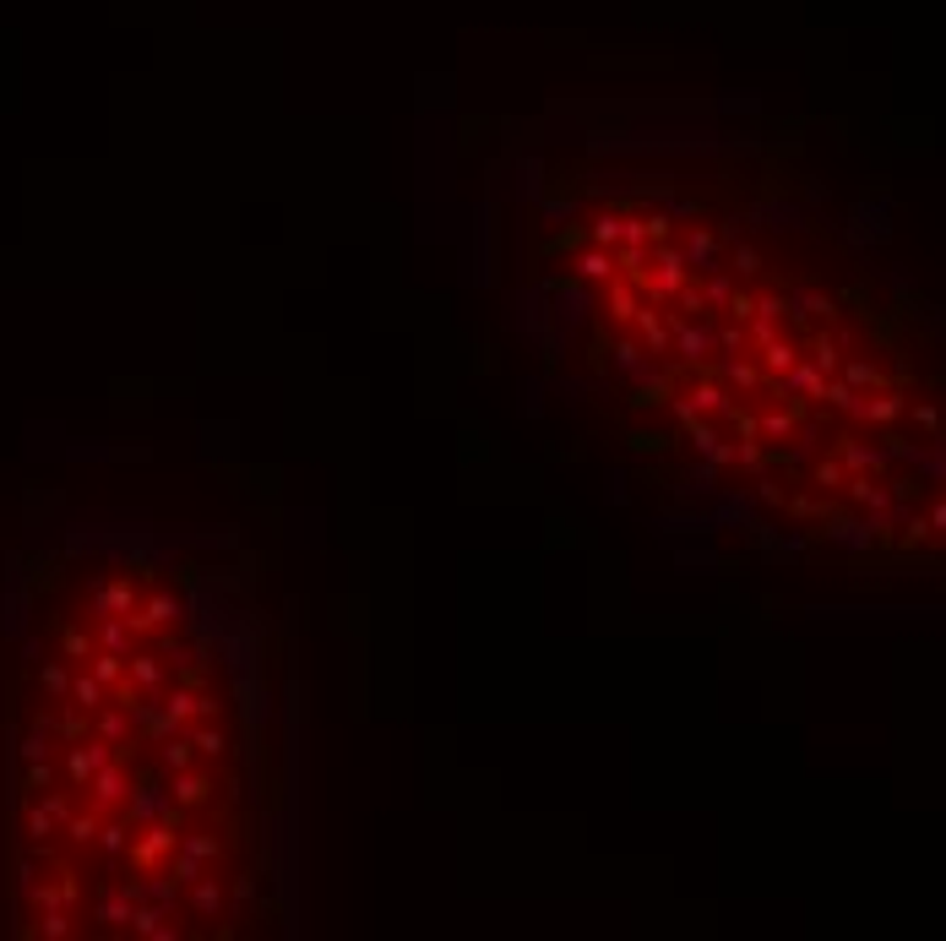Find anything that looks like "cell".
<instances>
[{
	"label": "cell",
	"mask_w": 946,
	"mask_h": 941,
	"mask_svg": "<svg viewBox=\"0 0 946 941\" xmlns=\"http://www.w3.org/2000/svg\"><path fill=\"white\" fill-rule=\"evenodd\" d=\"M794 305H800V316H816V321H832V316H838L827 294H800V299H794Z\"/></svg>",
	"instance_id": "obj_18"
},
{
	"label": "cell",
	"mask_w": 946,
	"mask_h": 941,
	"mask_svg": "<svg viewBox=\"0 0 946 941\" xmlns=\"http://www.w3.org/2000/svg\"><path fill=\"white\" fill-rule=\"evenodd\" d=\"M903 408H909V403H903L897 392H881V398H859V414H865V419H876V424H892Z\"/></svg>",
	"instance_id": "obj_6"
},
{
	"label": "cell",
	"mask_w": 946,
	"mask_h": 941,
	"mask_svg": "<svg viewBox=\"0 0 946 941\" xmlns=\"http://www.w3.org/2000/svg\"><path fill=\"white\" fill-rule=\"evenodd\" d=\"M822 387H827V376L816 370V365H800V360H794V365L784 370V392H800V398H822Z\"/></svg>",
	"instance_id": "obj_5"
},
{
	"label": "cell",
	"mask_w": 946,
	"mask_h": 941,
	"mask_svg": "<svg viewBox=\"0 0 946 941\" xmlns=\"http://www.w3.org/2000/svg\"><path fill=\"white\" fill-rule=\"evenodd\" d=\"M887 463V452H876V447H854V441H843V468H854V474H876V468Z\"/></svg>",
	"instance_id": "obj_8"
},
{
	"label": "cell",
	"mask_w": 946,
	"mask_h": 941,
	"mask_svg": "<svg viewBox=\"0 0 946 941\" xmlns=\"http://www.w3.org/2000/svg\"><path fill=\"white\" fill-rule=\"evenodd\" d=\"M810 365L822 370V376H832V370H838V344H832V337H816V349H810Z\"/></svg>",
	"instance_id": "obj_19"
},
{
	"label": "cell",
	"mask_w": 946,
	"mask_h": 941,
	"mask_svg": "<svg viewBox=\"0 0 946 941\" xmlns=\"http://www.w3.org/2000/svg\"><path fill=\"white\" fill-rule=\"evenodd\" d=\"M729 294H735V289H729V278H723V273H718V278H707V289H702L707 305H729Z\"/></svg>",
	"instance_id": "obj_25"
},
{
	"label": "cell",
	"mask_w": 946,
	"mask_h": 941,
	"mask_svg": "<svg viewBox=\"0 0 946 941\" xmlns=\"http://www.w3.org/2000/svg\"><path fill=\"white\" fill-rule=\"evenodd\" d=\"M723 381H729V387H740V392H756V387H767V381H761V370H756L751 360H729V365H723Z\"/></svg>",
	"instance_id": "obj_9"
},
{
	"label": "cell",
	"mask_w": 946,
	"mask_h": 941,
	"mask_svg": "<svg viewBox=\"0 0 946 941\" xmlns=\"http://www.w3.org/2000/svg\"><path fill=\"white\" fill-rule=\"evenodd\" d=\"M713 344L729 349V354H740V349H745V332H740V327H723V332H713Z\"/></svg>",
	"instance_id": "obj_26"
},
{
	"label": "cell",
	"mask_w": 946,
	"mask_h": 941,
	"mask_svg": "<svg viewBox=\"0 0 946 941\" xmlns=\"http://www.w3.org/2000/svg\"><path fill=\"white\" fill-rule=\"evenodd\" d=\"M691 403H697V414L707 408V414H729V392L718 387V381H702V387L691 392Z\"/></svg>",
	"instance_id": "obj_14"
},
{
	"label": "cell",
	"mask_w": 946,
	"mask_h": 941,
	"mask_svg": "<svg viewBox=\"0 0 946 941\" xmlns=\"http://www.w3.org/2000/svg\"><path fill=\"white\" fill-rule=\"evenodd\" d=\"M822 398H827L832 408H854V414H859V398H854V387H848V381H827V387H822Z\"/></svg>",
	"instance_id": "obj_20"
},
{
	"label": "cell",
	"mask_w": 946,
	"mask_h": 941,
	"mask_svg": "<svg viewBox=\"0 0 946 941\" xmlns=\"http://www.w3.org/2000/svg\"><path fill=\"white\" fill-rule=\"evenodd\" d=\"M843 485H848V495H854L859 506H871V511H881V506L892 501V495H887L876 479H865V474H854V479H843Z\"/></svg>",
	"instance_id": "obj_10"
},
{
	"label": "cell",
	"mask_w": 946,
	"mask_h": 941,
	"mask_svg": "<svg viewBox=\"0 0 946 941\" xmlns=\"http://www.w3.org/2000/svg\"><path fill=\"white\" fill-rule=\"evenodd\" d=\"M642 354H648V349L631 344V337H626V344H615V365H620V370H642Z\"/></svg>",
	"instance_id": "obj_22"
},
{
	"label": "cell",
	"mask_w": 946,
	"mask_h": 941,
	"mask_svg": "<svg viewBox=\"0 0 946 941\" xmlns=\"http://www.w3.org/2000/svg\"><path fill=\"white\" fill-rule=\"evenodd\" d=\"M620 224H626V218H615V212H598V218L587 224L593 245H604V250H610V245H620Z\"/></svg>",
	"instance_id": "obj_13"
},
{
	"label": "cell",
	"mask_w": 946,
	"mask_h": 941,
	"mask_svg": "<svg viewBox=\"0 0 946 941\" xmlns=\"http://www.w3.org/2000/svg\"><path fill=\"white\" fill-rule=\"evenodd\" d=\"M843 381H848V387H881V370H876L871 360H848V365H843Z\"/></svg>",
	"instance_id": "obj_16"
},
{
	"label": "cell",
	"mask_w": 946,
	"mask_h": 941,
	"mask_svg": "<svg viewBox=\"0 0 946 941\" xmlns=\"http://www.w3.org/2000/svg\"><path fill=\"white\" fill-rule=\"evenodd\" d=\"M191 740H196V756H207V762H218V756L229 751V735H224V730H196Z\"/></svg>",
	"instance_id": "obj_15"
},
{
	"label": "cell",
	"mask_w": 946,
	"mask_h": 941,
	"mask_svg": "<svg viewBox=\"0 0 946 941\" xmlns=\"http://www.w3.org/2000/svg\"><path fill=\"white\" fill-rule=\"evenodd\" d=\"M735 273H740V278H756V273H761V256H756L751 245H740V250H735Z\"/></svg>",
	"instance_id": "obj_24"
},
{
	"label": "cell",
	"mask_w": 946,
	"mask_h": 941,
	"mask_svg": "<svg viewBox=\"0 0 946 941\" xmlns=\"http://www.w3.org/2000/svg\"><path fill=\"white\" fill-rule=\"evenodd\" d=\"M610 316H615V321H631V316H636V289H631V278H626V283L610 278Z\"/></svg>",
	"instance_id": "obj_11"
},
{
	"label": "cell",
	"mask_w": 946,
	"mask_h": 941,
	"mask_svg": "<svg viewBox=\"0 0 946 941\" xmlns=\"http://www.w3.org/2000/svg\"><path fill=\"white\" fill-rule=\"evenodd\" d=\"M191 909H196V914H218V909H224V887H218V876H201V882L191 887Z\"/></svg>",
	"instance_id": "obj_7"
},
{
	"label": "cell",
	"mask_w": 946,
	"mask_h": 941,
	"mask_svg": "<svg viewBox=\"0 0 946 941\" xmlns=\"http://www.w3.org/2000/svg\"><path fill=\"white\" fill-rule=\"evenodd\" d=\"M794 360H800V354H794V344H784V337H772V344H761V365H767L772 376H784Z\"/></svg>",
	"instance_id": "obj_12"
},
{
	"label": "cell",
	"mask_w": 946,
	"mask_h": 941,
	"mask_svg": "<svg viewBox=\"0 0 946 941\" xmlns=\"http://www.w3.org/2000/svg\"><path fill=\"white\" fill-rule=\"evenodd\" d=\"M631 321H636V332H642V344H648V354H664V349H669V321H664L653 305H636Z\"/></svg>",
	"instance_id": "obj_3"
},
{
	"label": "cell",
	"mask_w": 946,
	"mask_h": 941,
	"mask_svg": "<svg viewBox=\"0 0 946 941\" xmlns=\"http://www.w3.org/2000/svg\"><path fill=\"white\" fill-rule=\"evenodd\" d=\"M674 299H680V316H702V311H707V299H702V289H691V283H685V289H680Z\"/></svg>",
	"instance_id": "obj_23"
},
{
	"label": "cell",
	"mask_w": 946,
	"mask_h": 941,
	"mask_svg": "<svg viewBox=\"0 0 946 941\" xmlns=\"http://www.w3.org/2000/svg\"><path fill=\"white\" fill-rule=\"evenodd\" d=\"M713 250H718V245H713V234H707V229H697L691 240H685V262L702 267V262H713Z\"/></svg>",
	"instance_id": "obj_17"
},
{
	"label": "cell",
	"mask_w": 946,
	"mask_h": 941,
	"mask_svg": "<svg viewBox=\"0 0 946 941\" xmlns=\"http://www.w3.org/2000/svg\"><path fill=\"white\" fill-rule=\"evenodd\" d=\"M669 337H674L680 360H691V365H697V360L713 349V332H707V327H697L691 316H674V321H669Z\"/></svg>",
	"instance_id": "obj_2"
},
{
	"label": "cell",
	"mask_w": 946,
	"mask_h": 941,
	"mask_svg": "<svg viewBox=\"0 0 946 941\" xmlns=\"http://www.w3.org/2000/svg\"><path fill=\"white\" fill-rule=\"evenodd\" d=\"M914 419H919V431H941V408H935V403H919Z\"/></svg>",
	"instance_id": "obj_28"
},
{
	"label": "cell",
	"mask_w": 946,
	"mask_h": 941,
	"mask_svg": "<svg viewBox=\"0 0 946 941\" xmlns=\"http://www.w3.org/2000/svg\"><path fill=\"white\" fill-rule=\"evenodd\" d=\"M930 528H946V501H941V506L930 511Z\"/></svg>",
	"instance_id": "obj_30"
},
{
	"label": "cell",
	"mask_w": 946,
	"mask_h": 941,
	"mask_svg": "<svg viewBox=\"0 0 946 941\" xmlns=\"http://www.w3.org/2000/svg\"><path fill=\"white\" fill-rule=\"evenodd\" d=\"M729 316H735V321H751V316H756V299H751V294H729Z\"/></svg>",
	"instance_id": "obj_27"
},
{
	"label": "cell",
	"mask_w": 946,
	"mask_h": 941,
	"mask_svg": "<svg viewBox=\"0 0 946 941\" xmlns=\"http://www.w3.org/2000/svg\"><path fill=\"white\" fill-rule=\"evenodd\" d=\"M653 262H658V273L648 267L642 289H648L658 305H664V299H674V294L685 289V267H691V262H685V250H674V245H664V240H658V250H653Z\"/></svg>",
	"instance_id": "obj_1"
},
{
	"label": "cell",
	"mask_w": 946,
	"mask_h": 941,
	"mask_svg": "<svg viewBox=\"0 0 946 941\" xmlns=\"http://www.w3.org/2000/svg\"><path fill=\"white\" fill-rule=\"evenodd\" d=\"M577 278H587V283H610V278H615V256H610L604 245H587V250L577 256Z\"/></svg>",
	"instance_id": "obj_4"
},
{
	"label": "cell",
	"mask_w": 946,
	"mask_h": 941,
	"mask_svg": "<svg viewBox=\"0 0 946 941\" xmlns=\"http://www.w3.org/2000/svg\"><path fill=\"white\" fill-rule=\"evenodd\" d=\"M816 485L838 490V485H843V468H838V463H822V468H816Z\"/></svg>",
	"instance_id": "obj_29"
},
{
	"label": "cell",
	"mask_w": 946,
	"mask_h": 941,
	"mask_svg": "<svg viewBox=\"0 0 946 941\" xmlns=\"http://www.w3.org/2000/svg\"><path fill=\"white\" fill-rule=\"evenodd\" d=\"M756 431H761V436H794V414H778V408H772V414H761Z\"/></svg>",
	"instance_id": "obj_21"
}]
</instances>
